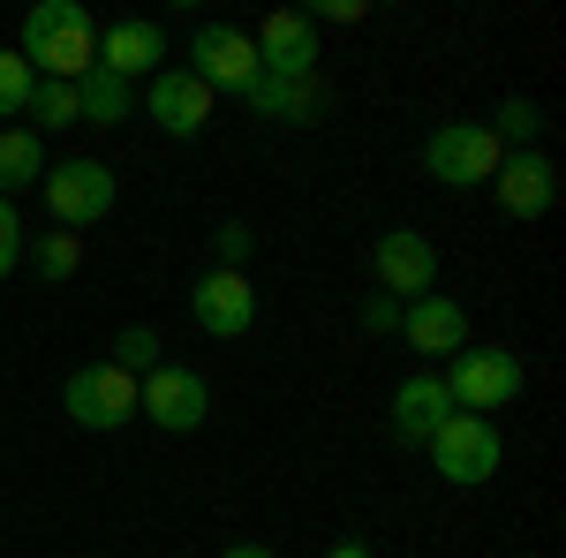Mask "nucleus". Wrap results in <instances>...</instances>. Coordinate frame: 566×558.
I'll return each instance as SVG.
<instances>
[{
  "mask_svg": "<svg viewBox=\"0 0 566 558\" xmlns=\"http://www.w3.org/2000/svg\"><path fill=\"white\" fill-rule=\"evenodd\" d=\"M15 53L31 61V76H45V84H84L91 69H98V23H91L84 0H39L23 15V45Z\"/></svg>",
  "mask_w": 566,
  "mask_h": 558,
  "instance_id": "nucleus-1",
  "label": "nucleus"
},
{
  "mask_svg": "<svg viewBox=\"0 0 566 558\" xmlns=\"http://www.w3.org/2000/svg\"><path fill=\"white\" fill-rule=\"evenodd\" d=\"M431 468H438V483H461V491H476V483H491L499 475V461H506V438H499V423L491 415H446V423L431 430Z\"/></svg>",
  "mask_w": 566,
  "mask_h": 558,
  "instance_id": "nucleus-2",
  "label": "nucleus"
},
{
  "mask_svg": "<svg viewBox=\"0 0 566 558\" xmlns=\"http://www.w3.org/2000/svg\"><path fill=\"white\" fill-rule=\"evenodd\" d=\"M438 386H446V400H453L461 415H499V408L522 392V355H514V347H461V355L438 370Z\"/></svg>",
  "mask_w": 566,
  "mask_h": 558,
  "instance_id": "nucleus-3",
  "label": "nucleus"
},
{
  "mask_svg": "<svg viewBox=\"0 0 566 558\" xmlns=\"http://www.w3.org/2000/svg\"><path fill=\"white\" fill-rule=\"evenodd\" d=\"M499 159H506V144L491 136V122H446L423 144V173L438 189H483L499 173Z\"/></svg>",
  "mask_w": 566,
  "mask_h": 558,
  "instance_id": "nucleus-4",
  "label": "nucleus"
},
{
  "mask_svg": "<svg viewBox=\"0 0 566 558\" xmlns=\"http://www.w3.org/2000/svg\"><path fill=\"white\" fill-rule=\"evenodd\" d=\"M136 415L167 430V438H189V430L212 423V386L205 370H181V362H159L151 378H136Z\"/></svg>",
  "mask_w": 566,
  "mask_h": 558,
  "instance_id": "nucleus-5",
  "label": "nucleus"
},
{
  "mask_svg": "<svg viewBox=\"0 0 566 558\" xmlns=\"http://www.w3.org/2000/svg\"><path fill=\"white\" fill-rule=\"evenodd\" d=\"M39 197H45V212H53V227L84 234V227H98V219L114 212V167H98V159H61V167H45Z\"/></svg>",
  "mask_w": 566,
  "mask_h": 558,
  "instance_id": "nucleus-6",
  "label": "nucleus"
},
{
  "mask_svg": "<svg viewBox=\"0 0 566 558\" xmlns=\"http://www.w3.org/2000/svg\"><path fill=\"white\" fill-rule=\"evenodd\" d=\"M61 400H69V423H84V430L136 423V378L122 362H84V370L61 386Z\"/></svg>",
  "mask_w": 566,
  "mask_h": 558,
  "instance_id": "nucleus-7",
  "label": "nucleus"
},
{
  "mask_svg": "<svg viewBox=\"0 0 566 558\" xmlns=\"http://www.w3.org/2000/svg\"><path fill=\"white\" fill-rule=\"evenodd\" d=\"M189 76L212 91V98H219V91L242 98V91L258 84V45H250V31H234V23H205V31L189 39Z\"/></svg>",
  "mask_w": 566,
  "mask_h": 558,
  "instance_id": "nucleus-8",
  "label": "nucleus"
},
{
  "mask_svg": "<svg viewBox=\"0 0 566 558\" xmlns=\"http://www.w3.org/2000/svg\"><path fill=\"white\" fill-rule=\"evenodd\" d=\"M258 76H280V84H310L317 76V23H310L303 8H280V15H264L258 31Z\"/></svg>",
  "mask_w": 566,
  "mask_h": 558,
  "instance_id": "nucleus-9",
  "label": "nucleus"
},
{
  "mask_svg": "<svg viewBox=\"0 0 566 558\" xmlns=\"http://www.w3.org/2000/svg\"><path fill=\"white\" fill-rule=\"evenodd\" d=\"M370 272H378V295H392V302L431 295L438 242H431V234H416V227H392V234H378V242H370Z\"/></svg>",
  "mask_w": 566,
  "mask_h": 558,
  "instance_id": "nucleus-10",
  "label": "nucleus"
},
{
  "mask_svg": "<svg viewBox=\"0 0 566 558\" xmlns=\"http://www.w3.org/2000/svg\"><path fill=\"white\" fill-rule=\"evenodd\" d=\"M189 317H197V333L205 340H242L250 325H258V287L242 280V272H205L197 287H189Z\"/></svg>",
  "mask_w": 566,
  "mask_h": 558,
  "instance_id": "nucleus-11",
  "label": "nucleus"
},
{
  "mask_svg": "<svg viewBox=\"0 0 566 558\" xmlns=\"http://www.w3.org/2000/svg\"><path fill=\"white\" fill-rule=\"evenodd\" d=\"M400 340L416 347L423 362H453V355L469 347V302H453V295L400 302Z\"/></svg>",
  "mask_w": 566,
  "mask_h": 558,
  "instance_id": "nucleus-12",
  "label": "nucleus"
},
{
  "mask_svg": "<svg viewBox=\"0 0 566 558\" xmlns=\"http://www.w3.org/2000/svg\"><path fill=\"white\" fill-rule=\"evenodd\" d=\"M491 197H499L506 219H544L559 204V167H552L544 151H506L499 173H491Z\"/></svg>",
  "mask_w": 566,
  "mask_h": 558,
  "instance_id": "nucleus-13",
  "label": "nucleus"
},
{
  "mask_svg": "<svg viewBox=\"0 0 566 558\" xmlns=\"http://www.w3.org/2000/svg\"><path fill=\"white\" fill-rule=\"evenodd\" d=\"M159 61H167V31L151 23V15H122V23H106V39H98V69L106 76H159Z\"/></svg>",
  "mask_w": 566,
  "mask_h": 558,
  "instance_id": "nucleus-14",
  "label": "nucleus"
},
{
  "mask_svg": "<svg viewBox=\"0 0 566 558\" xmlns=\"http://www.w3.org/2000/svg\"><path fill=\"white\" fill-rule=\"evenodd\" d=\"M144 106H151V122H159L167 136H181V144H189V136H205V122H212V91L197 84L189 69H159Z\"/></svg>",
  "mask_w": 566,
  "mask_h": 558,
  "instance_id": "nucleus-15",
  "label": "nucleus"
},
{
  "mask_svg": "<svg viewBox=\"0 0 566 558\" xmlns=\"http://www.w3.org/2000/svg\"><path fill=\"white\" fill-rule=\"evenodd\" d=\"M453 415V400H446V386H438V370H416V378H400V392H392V438L400 445H431V430Z\"/></svg>",
  "mask_w": 566,
  "mask_h": 558,
  "instance_id": "nucleus-16",
  "label": "nucleus"
},
{
  "mask_svg": "<svg viewBox=\"0 0 566 558\" xmlns=\"http://www.w3.org/2000/svg\"><path fill=\"white\" fill-rule=\"evenodd\" d=\"M242 106L258 114V122H280V129H310L317 114H325V84L310 76V84H280V76H258V84L242 91Z\"/></svg>",
  "mask_w": 566,
  "mask_h": 558,
  "instance_id": "nucleus-17",
  "label": "nucleus"
},
{
  "mask_svg": "<svg viewBox=\"0 0 566 558\" xmlns=\"http://www.w3.org/2000/svg\"><path fill=\"white\" fill-rule=\"evenodd\" d=\"M39 181H45L39 129H0V197L15 204V189H39Z\"/></svg>",
  "mask_w": 566,
  "mask_h": 558,
  "instance_id": "nucleus-18",
  "label": "nucleus"
},
{
  "mask_svg": "<svg viewBox=\"0 0 566 558\" xmlns=\"http://www.w3.org/2000/svg\"><path fill=\"white\" fill-rule=\"evenodd\" d=\"M136 91L122 76H106V69H91L84 84H76V122H98V129H114V122H129Z\"/></svg>",
  "mask_w": 566,
  "mask_h": 558,
  "instance_id": "nucleus-19",
  "label": "nucleus"
},
{
  "mask_svg": "<svg viewBox=\"0 0 566 558\" xmlns=\"http://www.w3.org/2000/svg\"><path fill=\"white\" fill-rule=\"evenodd\" d=\"M31 257H39V280H76V272H84V242H76L69 227H53V234H39Z\"/></svg>",
  "mask_w": 566,
  "mask_h": 558,
  "instance_id": "nucleus-20",
  "label": "nucleus"
},
{
  "mask_svg": "<svg viewBox=\"0 0 566 558\" xmlns=\"http://www.w3.org/2000/svg\"><path fill=\"white\" fill-rule=\"evenodd\" d=\"M536 129H544L536 98H506V106H499V122H491V136H499L506 151H536Z\"/></svg>",
  "mask_w": 566,
  "mask_h": 558,
  "instance_id": "nucleus-21",
  "label": "nucleus"
},
{
  "mask_svg": "<svg viewBox=\"0 0 566 558\" xmlns=\"http://www.w3.org/2000/svg\"><path fill=\"white\" fill-rule=\"evenodd\" d=\"M31 84H39L31 61H23L15 45H0V122H15V114L31 106Z\"/></svg>",
  "mask_w": 566,
  "mask_h": 558,
  "instance_id": "nucleus-22",
  "label": "nucleus"
},
{
  "mask_svg": "<svg viewBox=\"0 0 566 558\" xmlns=\"http://www.w3.org/2000/svg\"><path fill=\"white\" fill-rule=\"evenodd\" d=\"M23 114H39V129H76V84H31V106Z\"/></svg>",
  "mask_w": 566,
  "mask_h": 558,
  "instance_id": "nucleus-23",
  "label": "nucleus"
},
{
  "mask_svg": "<svg viewBox=\"0 0 566 558\" xmlns=\"http://www.w3.org/2000/svg\"><path fill=\"white\" fill-rule=\"evenodd\" d=\"M106 362H122V370H144V378H151V370H159V333H151V325H129V333H122V340H114V355H106Z\"/></svg>",
  "mask_w": 566,
  "mask_h": 558,
  "instance_id": "nucleus-24",
  "label": "nucleus"
},
{
  "mask_svg": "<svg viewBox=\"0 0 566 558\" xmlns=\"http://www.w3.org/2000/svg\"><path fill=\"white\" fill-rule=\"evenodd\" d=\"M212 250H219V272H242V257L258 250V234H250V219H227L212 234Z\"/></svg>",
  "mask_w": 566,
  "mask_h": 558,
  "instance_id": "nucleus-25",
  "label": "nucleus"
},
{
  "mask_svg": "<svg viewBox=\"0 0 566 558\" xmlns=\"http://www.w3.org/2000/svg\"><path fill=\"white\" fill-rule=\"evenodd\" d=\"M23 242H31V234H23V212H15V204L0 197V280H8V272L23 264Z\"/></svg>",
  "mask_w": 566,
  "mask_h": 558,
  "instance_id": "nucleus-26",
  "label": "nucleus"
},
{
  "mask_svg": "<svg viewBox=\"0 0 566 558\" xmlns=\"http://www.w3.org/2000/svg\"><path fill=\"white\" fill-rule=\"evenodd\" d=\"M363 333H400V302H392V295L363 302Z\"/></svg>",
  "mask_w": 566,
  "mask_h": 558,
  "instance_id": "nucleus-27",
  "label": "nucleus"
},
{
  "mask_svg": "<svg viewBox=\"0 0 566 558\" xmlns=\"http://www.w3.org/2000/svg\"><path fill=\"white\" fill-rule=\"evenodd\" d=\"M363 15H370L363 0H317L310 8V23H363Z\"/></svg>",
  "mask_w": 566,
  "mask_h": 558,
  "instance_id": "nucleus-28",
  "label": "nucleus"
},
{
  "mask_svg": "<svg viewBox=\"0 0 566 558\" xmlns=\"http://www.w3.org/2000/svg\"><path fill=\"white\" fill-rule=\"evenodd\" d=\"M325 558H378V551H370V544H333Z\"/></svg>",
  "mask_w": 566,
  "mask_h": 558,
  "instance_id": "nucleus-29",
  "label": "nucleus"
},
{
  "mask_svg": "<svg viewBox=\"0 0 566 558\" xmlns=\"http://www.w3.org/2000/svg\"><path fill=\"white\" fill-rule=\"evenodd\" d=\"M219 558H272V551H264V544H227Z\"/></svg>",
  "mask_w": 566,
  "mask_h": 558,
  "instance_id": "nucleus-30",
  "label": "nucleus"
}]
</instances>
